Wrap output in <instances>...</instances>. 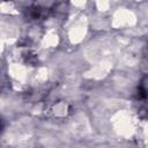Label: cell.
Returning a JSON list of instances; mask_svg holds the SVG:
<instances>
[{"label":"cell","instance_id":"1","mask_svg":"<svg viewBox=\"0 0 148 148\" xmlns=\"http://www.w3.org/2000/svg\"><path fill=\"white\" fill-rule=\"evenodd\" d=\"M0 128H1V121H0Z\"/></svg>","mask_w":148,"mask_h":148}]
</instances>
